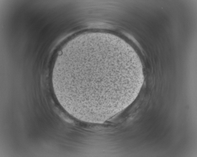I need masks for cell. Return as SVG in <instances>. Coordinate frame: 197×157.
Instances as JSON below:
<instances>
[{
    "label": "cell",
    "instance_id": "1",
    "mask_svg": "<svg viewBox=\"0 0 197 157\" xmlns=\"http://www.w3.org/2000/svg\"><path fill=\"white\" fill-rule=\"evenodd\" d=\"M115 50L95 45L67 55L59 76L63 91L76 101L90 105H106L117 99L130 86L118 80L119 63Z\"/></svg>",
    "mask_w": 197,
    "mask_h": 157
}]
</instances>
